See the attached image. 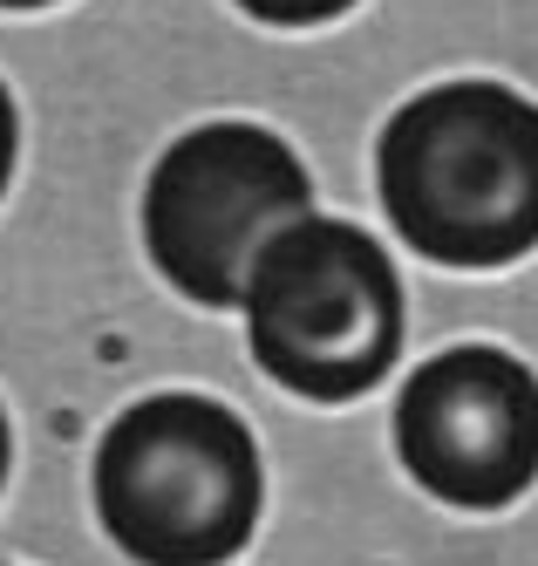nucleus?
Segmentation results:
<instances>
[{
    "label": "nucleus",
    "instance_id": "f03ea898",
    "mask_svg": "<svg viewBox=\"0 0 538 566\" xmlns=\"http://www.w3.org/2000/svg\"><path fill=\"white\" fill-rule=\"evenodd\" d=\"M89 492L103 533L137 566H225L260 525L266 471L232 402L157 389L96 437Z\"/></svg>",
    "mask_w": 538,
    "mask_h": 566
},
{
    "label": "nucleus",
    "instance_id": "f257e3e1",
    "mask_svg": "<svg viewBox=\"0 0 538 566\" xmlns=\"http://www.w3.org/2000/svg\"><path fill=\"white\" fill-rule=\"evenodd\" d=\"M376 191L402 247L490 273L538 247V103L490 75L430 83L376 137Z\"/></svg>",
    "mask_w": 538,
    "mask_h": 566
},
{
    "label": "nucleus",
    "instance_id": "6e6552de",
    "mask_svg": "<svg viewBox=\"0 0 538 566\" xmlns=\"http://www.w3.org/2000/svg\"><path fill=\"white\" fill-rule=\"evenodd\" d=\"M8 464H14V430H8V410H0V484H8Z\"/></svg>",
    "mask_w": 538,
    "mask_h": 566
},
{
    "label": "nucleus",
    "instance_id": "1a4fd4ad",
    "mask_svg": "<svg viewBox=\"0 0 538 566\" xmlns=\"http://www.w3.org/2000/svg\"><path fill=\"white\" fill-rule=\"evenodd\" d=\"M0 8H49V0H0Z\"/></svg>",
    "mask_w": 538,
    "mask_h": 566
},
{
    "label": "nucleus",
    "instance_id": "39448f33",
    "mask_svg": "<svg viewBox=\"0 0 538 566\" xmlns=\"http://www.w3.org/2000/svg\"><path fill=\"white\" fill-rule=\"evenodd\" d=\"M389 430L402 471L457 512H505L538 484V376L498 342L423 355Z\"/></svg>",
    "mask_w": 538,
    "mask_h": 566
},
{
    "label": "nucleus",
    "instance_id": "7ed1b4c3",
    "mask_svg": "<svg viewBox=\"0 0 538 566\" xmlns=\"http://www.w3.org/2000/svg\"><path fill=\"white\" fill-rule=\"evenodd\" d=\"M402 335V273L355 219L307 212L260 247L245 280V342L279 389L307 402H355L395 369Z\"/></svg>",
    "mask_w": 538,
    "mask_h": 566
},
{
    "label": "nucleus",
    "instance_id": "20e7f679",
    "mask_svg": "<svg viewBox=\"0 0 538 566\" xmlns=\"http://www.w3.org/2000/svg\"><path fill=\"white\" fill-rule=\"evenodd\" d=\"M314 212L300 150L266 124L212 116L163 144L144 178V253L198 307H245V280L273 232Z\"/></svg>",
    "mask_w": 538,
    "mask_h": 566
},
{
    "label": "nucleus",
    "instance_id": "423d86ee",
    "mask_svg": "<svg viewBox=\"0 0 538 566\" xmlns=\"http://www.w3.org/2000/svg\"><path fill=\"white\" fill-rule=\"evenodd\" d=\"M253 21H266V28H320V21H335V14H348L355 0H239Z\"/></svg>",
    "mask_w": 538,
    "mask_h": 566
},
{
    "label": "nucleus",
    "instance_id": "0eeeda50",
    "mask_svg": "<svg viewBox=\"0 0 538 566\" xmlns=\"http://www.w3.org/2000/svg\"><path fill=\"white\" fill-rule=\"evenodd\" d=\"M14 157H21V109L0 83V198H8V178H14Z\"/></svg>",
    "mask_w": 538,
    "mask_h": 566
}]
</instances>
